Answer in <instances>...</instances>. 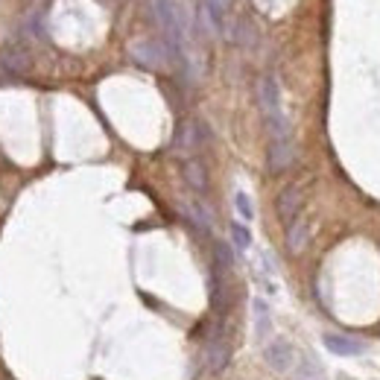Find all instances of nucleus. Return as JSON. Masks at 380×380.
Wrapping results in <instances>:
<instances>
[{"mask_svg": "<svg viewBox=\"0 0 380 380\" xmlns=\"http://www.w3.org/2000/svg\"><path fill=\"white\" fill-rule=\"evenodd\" d=\"M129 53L132 59L138 61V65L149 68V71H158V68H164L167 65V47L164 44H158V41H149V39H141V41H132L129 44Z\"/></svg>", "mask_w": 380, "mask_h": 380, "instance_id": "1", "label": "nucleus"}, {"mask_svg": "<svg viewBox=\"0 0 380 380\" xmlns=\"http://www.w3.org/2000/svg\"><path fill=\"white\" fill-rule=\"evenodd\" d=\"M325 348L336 357H360L366 354V342L357 336H345V334H325L322 336Z\"/></svg>", "mask_w": 380, "mask_h": 380, "instance_id": "2", "label": "nucleus"}, {"mask_svg": "<svg viewBox=\"0 0 380 380\" xmlns=\"http://www.w3.org/2000/svg\"><path fill=\"white\" fill-rule=\"evenodd\" d=\"M264 360L269 369L275 371H287L293 366V345L287 339H272L266 348H264Z\"/></svg>", "mask_w": 380, "mask_h": 380, "instance_id": "3", "label": "nucleus"}, {"mask_svg": "<svg viewBox=\"0 0 380 380\" xmlns=\"http://www.w3.org/2000/svg\"><path fill=\"white\" fill-rule=\"evenodd\" d=\"M299 208H301V190H299V184L284 187L281 196H278V216H281V223L290 226L293 219H299Z\"/></svg>", "mask_w": 380, "mask_h": 380, "instance_id": "4", "label": "nucleus"}, {"mask_svg": "<svg viewBox=\"0 0 380 380\" xmlns=\"http://www.w3.org/2000/svg\"><path fill=\"white\" fill-rule=\"evenodd\" d=\"M296 158V146H293V138L287 141H269V170L272 173H284Z\"/></svg>", "mask_w": 380, "mask_h": 380, "instance_id": "5", "label": "nucleus"}, {"mask_svg": "<svg viewBox=\"0 0 380 380\" xmlns=\"http://www.w3.org/2000/svg\"><path fill=\"white\" fill-rule=\"evenodd\" d=\"M231 360V348H229V339L226 336H214L211 345H208V369L214 374H223L226 366Z\"/></svg>", "mask_w": 380, "mask_h": 380, "instance_id": "6", "label": "nucleus"}, {"mask_svg": "<svg viewBox=\"0 0 380 380\" xmlns=\"http://www.w3.org/2000/svg\"><path fill=\"white\" fill-rule=\"evenodd\" d=\"M181 173H184V181L194 187L196 194H205V190H208V173H205V164L199 161V158H187Z\"/></svg>", "mask_w": 380, "mask_h": 380, "instance_id": "7", "label": "nucleus"}, {"mask_svg": "<svg viewBox=\"0 0 380 380\" xmlns=\"http://www.w3.org/2000/svg\"><path fill=\"white\" fill-rule=\"evenodd\" d=\"M307 240H310V226L304 223V219H293V223L287 226V249L299 255V251L307 246Z\"/></svg>", "mask_w": 380, "mask_h": 380, "instance_id": "8", "label": "nucleus"}, {"mask_svg": "<svg viewBox=\"0 0 380 380\" xmlns=\"http://www.w3.org/2000/svg\"><path fill=\"white\" fill-rule=\"evenodd\" d=\"M251 310H255V334H258V339H264L269 331V307L264 299H255L251 301Z\"/></svg>", "mask_w": 380, "mask_h": 380, "instance_id": "9", "label": "nucleus"}, {"mask_svg": "<svg viewBox=\"0 0 380 380\" xmlns=\"http://www.w3.org/2000/svg\"><path fill=\"white\" fill-rule=\"evenodd\" d=\"M199 144V135H196V123H184L181 129H179V138H176V146L181 152H190V149H196Z\"/></svg>", "mask_w": 380, "mask_h": 380, "instance_id": "10", "label": "nucleus"}, {"mask_svg": "<svg viewBox=\"0 0 380 380\" xmlns=\"http://www.w3.org/2000/svg\"><path fill=\"white\" fill-rule=\"evenodd\" d=\"M234 208H237L243 223H251V219H255V205H251L249 194H243V190H237V194H234Z\"/></svg>", "mask_w": 380, "mask_h": 380, "instance_id": "11", "label": "nucleus"}, {"mask_svg": "<svg viewBox=\"0 0 380 380\" xmlns=\"http://www.w3.org/2000/svg\"><path fill=\"white\" fill-rule=\"evenodd\" d=\"M4 68H6L9 74H21V71L26 68V56H24L18 47L6 50V53H4Z\"/></svg>", "mask_w": 380, "mask_h": 380, "instance_id": "12", "label": "nucleus"}, {"mask_svg": "<svg viewBox=\"0 0 380 380\" xmlns=\"http://www.w3.org/2000/svg\"><path fill=\"white\" fill-rule=\"evenodd\" d=\"M231 243H234L237 251H246L251 246V231L243 223H231Z\"/></svg>", "mask_w": 380, "mask_h": 380, "instance_id": "13", "label": "nucleus"}, {"mask_svg": "<svg viewBox=\"0 0 380 380\" xmlns=\"http://www.w3.org/2000/svg\"><path fill=\"white\" fill-rule=\"evenodd\" d=\"M184 211H187V216L194 219V223H196L199 229H205V231L211 229V214H208L202 205H184Z\"/></svg>", "mask_w": 380, "mask_h": 380, "instance_id": "14", "label": "nucleus"}, {"mask_svg": "<svg viewBox=\"0 0 380 380\" xmlns=\"http://www.w3.org/2000/svg\"><path fill=\"white\" fill-rule=\"evenodd\" d=\"M296 380H325L319 363H313V360H304V366L299 369V377Z\"/></svg>", "mask_w": 380, "mask_h": 380, "instance_id": "15", "label": "nucleus"}]
</instances>
